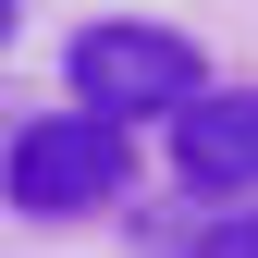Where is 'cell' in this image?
Instances as JSON below:
<instances>
[{
	"mask_svg": "<svg viewBox=\"0 0 258 258\" xmlns=\"http://www.w3.org/2000/svg\"><path fill=\"white\" fill-rule=\"evenodd\" d=\"M197 86H209V61H197L184 25H86V37H74V111L111 123V136L172 123Z\"/></svg>",
	"mask_w": 258,
	"mask_h": 258,
	"instance_id": "2",
	"label": "cell"
},
{
	"mask_svg": "<svg viewBox=\"0 0 258 258\" xmlns=\"http://www.w3.org/2000/svg\"><path fill=\"white\" fill-rule=\"evenodd\" d=\"M0 197H13V221H99V209L136 197V148H123L111 123H86V111H49V123L13 136Z\"/></svg>",
	"mask_w": 258,
	"mask_h": 258,
	"instance_id": "1",
	"label": "cell"
},
{
	"mask_svg": "<svg viewBox=\"0 0 258 258\" xmlns=\"http://www.w3.org/2000/svg\"><path fill=\"white\" fill-rule=\"evenodd\" d=\"M172 172H184V197H209V209L258 197V86H197V99L172 111Z\"/></svg>",
	"mask_w": 258,
	"mask_h": 258,
	"instance_id": "3",
	"label": "cell"
},
{
	"mask_svg": "<svg viewBox=\"0 0 258 258\" xmlns=\"http://www.w3.org/2000/svg\"><path fill=\"white\" fill-rule=\"evenodd\" d=\"M0 37H13V0H0Z\"/></svg>",
	"mask_w": 258,
	"mask_h": 258,
	"instance_id": "5",
	"label": "cell"
},
{
	"mask_svg": "<svg viewBox=\"0 0 258 258\" xmlns=\"http://www.w3.org/2000/svg\"><path fill=\"white\" fill-rule=\"evenodd\" d=\"M184 258H258V197H246V209H221V221H209V234H197V246H184Z\"/></svg>",
	"mask_w": 258,
	"mask_h": 258,
	"instance_id": "4",
	"label": "cell"
}]
</instances>
